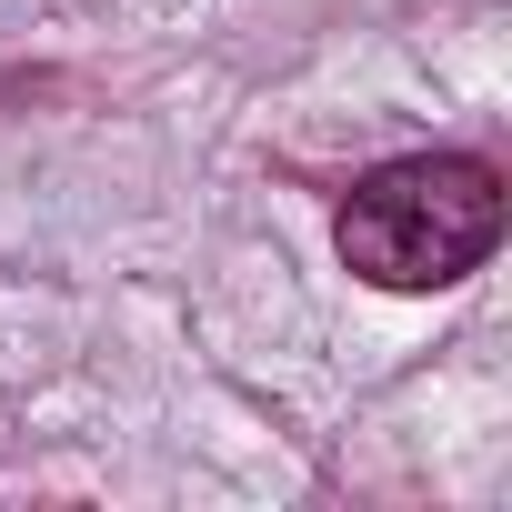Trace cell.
<instances>
[{
    "instance_id": "1",
    "label": "cell",
    "mask_w": 512,
    "mask_h": 512,
    "mask_svg": "<svg viewBox=\"0 0 512 512\" xmlns=\"http://www.w3.org/2000/svg\"><path fill=\"white\" fill-rule=\"evenodd\" d=\"M342 272L372 292H452L502 241V171L472 151H412L352 181L342 201Z\"/></svg>"
}]
</instances>
